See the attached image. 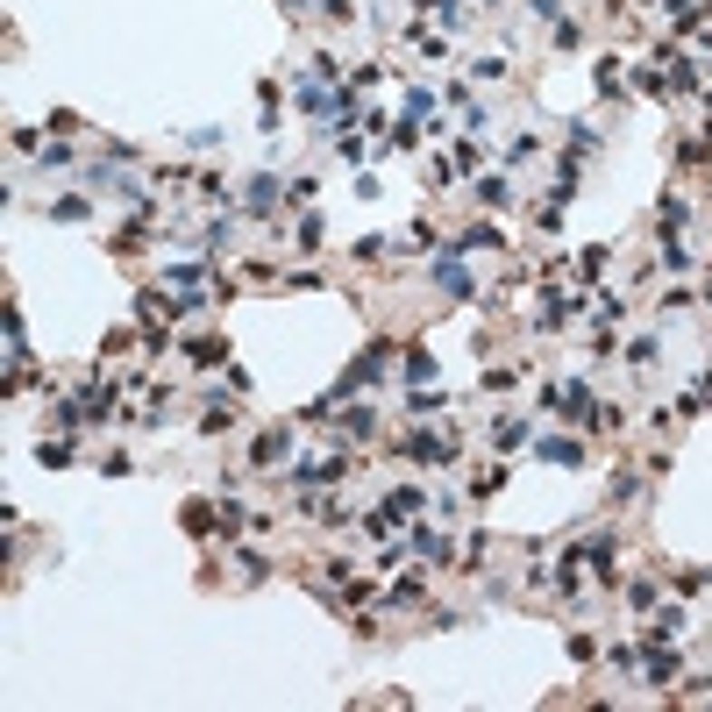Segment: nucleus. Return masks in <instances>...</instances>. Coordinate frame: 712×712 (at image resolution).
Returning a JSON list of instances; mask_svg holds the SVG:
<instances>
[{
	"label": "nucleus",
	"instance_id": "f257e3e1",
	"mask_svg": "<svg viewBox=\"0 0 712 712\" xmlns=\"http://www.w3.org/2000/svg\"><path fill=\"white\" fill-rule=\"evenodd\" d=\"M407 457H413V463H428V470H442V463H457V457H449V442H442V435H413V442H407Z\"/></svg>",
	"mask_w": 712,
	"mask_h": 712
}]
</instances>
